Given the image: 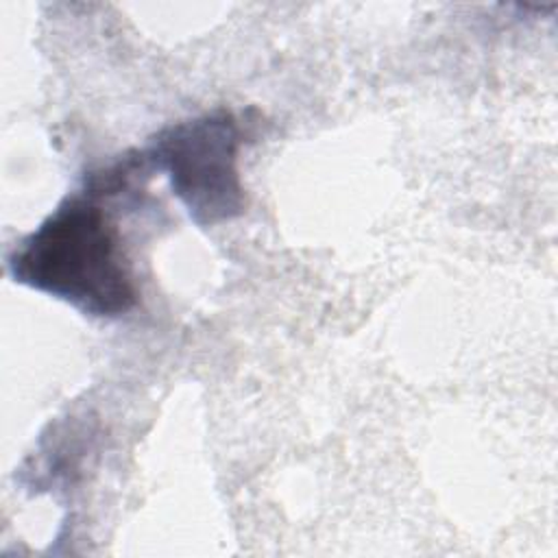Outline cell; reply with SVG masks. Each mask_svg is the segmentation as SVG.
<instances>
[{
    "label": "cell",
    "mask_w": 558,
    "mask_h": 558,
    "mask_svg": "<svg viewBox=\"0 0 558 558\" xmlns=\"http://www.w3.org/2000/svg\"><path fill=\"white\" fill-rule=\"evenodd\" d=\"M100 201L87 190L65 196L7 255L11 279L96 318H116L135 307L131 266Z\"/></svg>",
    "instance_id": "1"
},
{
    "label": "cell",
    "mask_w": 558,
    "mask_h": 558,
    "mask_svg": "<svg viewBox=\"0 0 558 558\" xmlns=\"http://www.w3.org/2000/svg\"><path fill=\"white\" fill-rule=\"evenodd\" d=\"M242 131L220 107L159 129L144 155L168 177L172 194L198 227H214L244 214L246 198L238 174Z\"/></svg>",
    "instance_id": "2"
}]
</instances>
